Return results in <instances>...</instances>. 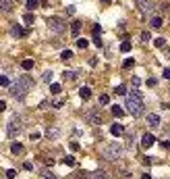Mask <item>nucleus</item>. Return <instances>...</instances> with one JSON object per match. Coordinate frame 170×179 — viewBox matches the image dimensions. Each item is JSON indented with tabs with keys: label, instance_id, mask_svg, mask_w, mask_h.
Wrapping results in <instances>:
<instances>
[{
	"label": "nucleus",
	"instance_id": "nucleus-1",
	"mask_svg": "<svg viewBox=\"0 0 170 179\" xmlns=\"http://www.w3.org/2000/svg\"><path fill=\"white\" fill-rule=\"evenodd\" d=\"M31 85H33V79H31V77L29 75H21L19 79H17L15 83H11L8 88H11V94H13L17 100H23L25 94L31 90Z\"/></svg>",
	"mask_w": 170,
	"mask_h": 179
},
{
	"label": "nucleus",
	"instance_id": "nucleus-2",
	"mask_svg": "<svg viewBox=\"0 0 170 179\" xmlns=\"http://www.w3.org/2000/svg\"><path fill=\"white\" fill-rule=\"evenodd\" d=\"M127 110H129L133 117L143 115V102H141V92L139 90H133L129 96H127Z\"/></svg>",
	"mask_w": 170,
	"mask_h": 179
},
{
	"label": "nucleus",
	"instance_id": "nucleus-3",
	"mask_svg": "<svg viewBox=\"0 0 170 179\" xmlns=\"http://www.w3.org/2000/svg\"><path fill=\"white\" fill-rule=\"evenodd\" d=\"M102 154H104V158H106V160H118L124 154V148L120 144H116V142H114V144L106 146V148L102 150Z\"/></svg>",
	"mask_w": 170,
	"mask_h": 179
},
{
	"label": "nucleus",
	"instance_id": "nucleus-4",
	"mask_svg": "<svg viewBox=\"0 0 170 179\" xmlns=\"http://www.w3.org/2000/svg\"><path fill=\"white\" fill-rule=\"evenodd\" d=\"M21 129H23L21 117H19V115H13V117H11V121H8V125H7V135L13 140V138H17V135L21 133Z\"/></svg>",
	"mask_w": 170,
	"mask_h": 179
},
{
	"label": "nucleus",
	"instance_id": "nucleus-5",
	"mask_svg": "<svg viewBox=\"0 0 170 179\" xmlns=\"http://www.w3.org/2000/svg\"><path fill=\"white\" fill-rule=\"evenodd\" d=\"M135 4L143 15H151L156 11V2H154V0H135Z\"/></svg>",
	"mask_w": 170,
	"mask_h": 179
},
{
	"label": "nucleus",
	"instance_id": "nucleus-6",
	"mask_svg": "<svg viewBox=\"0 0 170 179\" xmlns=\"http://www.w3.org/2000/svg\"><path fill=\"white\" fill-rule=\"evenodd\" d=\"M48 27L52 29V31H56V34H62L67 25H64V21L58 19V17H50V19H48Z\"/></svg>",
	"mask_w": 170,
	"mask_h": 179
},
{
	"label": "nucleus",
	"instance_id": "nucleus-7",
	"mask_svg": "<svg viewBox=\"0 0 170 179\" xmlns=\"http://www.w3.org/2000/svg\"><path fill=\"white\" fill-rule=\"evenodd\" d=\"M87 121L91 125H102L104 123V119H102V115H100V110H87Z\"/></svg>",
	"mask_w": 170,
	"mask_h": 179
},
{
	"label": "nucleus",
	"instance_id": "nucleus-8",
	"mask_svg": "<svg viewBox=\"0 0 170 179\" xmlns=\"http://www.w3.org/2000/svg\"><path fill=\"white\" fill-rule=\"evenodd\" d=\"M154 142H156L154 133H143V138H141V146H143V148H151Z\"/></svg>",
	"mask_w": 170,
	"mask_h": 179
},
{
	"label": "nucleus",
	"instance_id": "nucleus-9",
	"mask_svg": "<svg viewBox=\"0 0 170 179\" xmlns=\"http://www.w3.org/2000/svg\"><path fill=\"white\" fill-rule=\"evenodd\" d=\"M110 133H112V135H114V138H120V135H123L124 133V127L120 123H114L112 125V127H110Z\"/></svg>",
	"mask_w": 170,
	"mask_h": 179
},
{
	"label": "nucleus",
	"instance_id": "nucleus-10",
	"mask_svg": "<svg viewBox=\"0 0 170 179\" xmlns=\"http://www.w3.org/2000/svg\"><path fill=\"white\" fill-rule=\"evenodd\" d=\"M147 125H150V127H154V129H156V127H160V117H158V115H154V112H151V115H147Z\"/></svg>",
	"mask_w": 170,
	"mask_h": 179
},
{
	"label": "nucleus",
	"instance_id": "nucleus-11",
	"mask_svg": "<svg viewBox=\"0 0 170 179\" xmlns=\"http://www.w3.org/2000/svg\"><path fill=\"white\" fill-rule=\"evenodd\" d=\"M150 25H151V27H154V29H160V27H162V25H164L162 17H158V15H154V17H151V19H150Z\"/></svg>",
	"mask_w": 170,
	"mask_h": 179
},
{
	"label": "nucleus",
	"instance_id": "nucleus-12",
	"mask_svg": "<svg viewBox=\"0 0 170 179\" xmlns=\"http://www.w3.org/2000/svg\"><path fill=\"white\" fill-rule=\"evenodd\" d=\"M13 7H15L13 0H0V8H2L4 13H11V11H13Z\"/></svg>",
	"mask_w": 170,
	"mask_h": 179
},
{
	"label": "nucleus",
	"instance_id": "nucleus-13",
	"mask_svg": "<svg viewBox=\"0 0 170 179\" xmlns=\"http://www.w3.org/2000/svg\"><path fill=\"white\" fill-rule=\"evenodd\" d=\"M25 34H27V31H25L23 27H19V25H15V27L11 29V35H13V38H23Z\"/></svg>",
	"mask_w": 170,
	"mask_h": 179
},
{
	"label": "nucleus",
	"instance_id": "nucleus-14",
	"mask_svg": "<svg viewBox=\"0 0 170 179\" xmlns=\"http://www.w3.org/2000/svg\"><path fill=\"white\" fill-rule=\"evenodd\" d=\"M112 115H114L116 119L124 117V108H123V106H118V104H114V106H112Z\"/></svg>",
	"mask_w": 170,
	"mask_h": 179
},
{
	"label": "nucleus",
	"instance_id": "nucleus-15",
	"mask_svg": "<svg viewBox=\"0 0 170 179\" xmlns=\"http://www.w3.org/2000/svg\"><path fill=\"white\" fill-rule=\"evenodd\" d=\"M79 31H81V23H79V21H73V25H71V34L75 35H79Z\"/></svg>",
	"mask_w": 170,
	"mask_h": 179
},
{
	"label": "nucleus",
	"instance_id": "nucleus-16",
	"mask_svg": "<svg viewBox=\"0 0 170 179\" xmlns=\"http://www.w3.org/2000/svg\"><path fill=\"white\" fill-rule=\"evenodd\" d=\"M79 96H81L83 100H89V98H91V90L89 88H81L79 90Z\"/></svg>",
	"mask_w": 170,
	"mask_h": 179
},
{
	"label": "nucleus",
	"instance_id": "nucleus-17",
	"mask_svg": "<svg viewBox=\"0 0 170 179\" xmlns=\"http://www.w3.org/2000/svg\"><path fill=\"white\" fill-rule=\"evenodd\" d=\"M11 152H13V154H23V144L15 142V144L11 146Z\"/></svg>",
	"mask_w": 170,
	"mask_h": 179
},
{
	"label": "nucleus",
	"instance_id": "nucleus-18",
	"mask_svg": "<svg viewBox=\"0 0 170 179\" xmlns=\"http://www.w3.org/2000/svg\"><path fill=\"white\" fill-rule=\"evenodd\" d=\"M21 67H23V71H31L33 69V61H31V58H25V61L21 62Z\"/></svg>",
	"mask_w": 170,
	"mask_h": 179
},
{
	"label": "nucleus",
	"instance_id": "nucleus-19",
	"mask_svg": "<svg viewBox=\"0 0 170 179\" xmlns=\"http://www.w3.org/2000/svg\"><path fill=\"white\" fill-rule=\"evenodd\" d=\"M62 77H64V79H68V81H73V79H77V73H75V71H64V73H62Z\"/></svg>",
	"mask_w": 170,
	"mask_h": 179
},
{
	"label": "nucleus",
	"instance_id": "nucleus-20",
	"mask_svg": "<svg viewBox=\"0 0 170 179\" xmlns=\"http://www.w3.org/2000/svg\"><path fill=\"white\" fill-rule=\"evenodd\" d=\"M89 46V42L87 40H83V38H79V40H77V48H81V50H85Z\"/></svg>",
	"mask_w": 170,
	"mask_h": 179
},
{
	"label": "nucleus",
	"instance_id": "nucleus-21",
	"mask_svg": "<svg viewBox=\"0 0 170 179\" xmlns=\"http://www.w3.org/2000/svg\"><path fill=\"white\" fill-rule=\"evenodd\" d=\"M87 179H108V177H106V175H104L102 171H98V173H91V175H89Z\"/></svg>",
	"mask_w": 170,
	"mask_h": 179
},
{
	"label": "nucleus",
	"instance_id": "nucleus-22",
	"mask_svg": "<svg viewBox=\"0 0 170 179\" xmlns=\"http://www.w3.org/2000/svg\"><path fill=\"white\" fill-rule=\"evenodd\" d=\"M60 58H62V61H71V58H73V52H71V50H62Z\"/></svg>",
	"mask_w": 170,
	"mask_h": 179
},
{
	"label": "nucleus",
	"instance_id": "nucleus-23",
	"mask_svg": "<svg viewBox=\"0 0 170 179\" xmlns=\"http://www.w3.org/2000/svg\"><path fill=\"white\" fill-rule=\"evenodd\" d=\"M37 4H40V0H27V8H29V11H35Z\"/></svg>",
	"mask_w": 170,
	"mask_h": 179
},
{
	"label": "nucleus",
	"instance_id": "nucleus-24",
	"mask_svg": "<svg viewBox=\"0 0 170 179\" xmlns=\"http://www.w3.org/2000/svg\"><path fill=\"white\" fill-rule=\"evenodd\" d=\"M123 67L124 69H133V67H135V61H133V58H127V61L123 62Z\"/></svg>",
	"mask_w": 170,
	"mask_h": 179
},
{
	"label": "nucleus",
	"instance_id": "nucleus-25",
	"mask_svg": "<svg viewBox=\"0 0 170 179\" xmlns=\"http://www.w3.org/2000/svg\"><path fill=\"white\" fill-rule=\"evenodd\" d=\"M114 94H118V96H124V94H127V88H124V85H116Z\"/></svg>",
	"mask_w": 170,
	"mask_h": 179
},
{
	"label": "nucleus",
	"instance_id": "nucleus-26",
	"mask_svg": "<svg viewBox=\"0 0 170 179\" xmlns=\"http://www.w3.org/2000/svg\"><path fill=\"white\" fill-rule=\"evenodd\" d=\"M50 92H52V94H60L62 88L58 85V83H52V85H50Z\"/></svg>",
	"mask_w": 170,
	"mask_h": 179
},
{
	"label": "nucleus",
	"instance_id": "nucleus-27",
	"mask_svg": "<svg viewBox=\"0 0 170 179\" xmlns=\"http://www.w3.org/2000/svg\"><path fill=\"white\" fill-rule=\"evenodd\" d=\"M129 50H131V42L124 40L123 44H120V52H129Z\"/></svg>",
	"mask_w": 170,
	"mask_h": 179
},
{
	"label": "nucleus",
	"instance_id": "nucleus-28",
	"mask_svg": "<svg viewBox=\"0 0 170 179\" xmlns=\"http://www.w3.org/2000/svg\"><path fill=\"white\" fill-rule=\"evenodd\" d=\"M23 21H25L27 25H31V23H33V21H35V17H33V15H31V13H27V15H25V17H23Z\"/></svg>",
	"mask_w": 170,
	"mask_h": 179
},
{
	"label": "nucleus",
	"instance_id": "nucleus-29",
	"mask_svg": "<svg viewBox=\"0 0 170 179\" xmlns=\"http://www.w3.org/2000/svg\"><path fill=\"white\" fill-rule=\"evenodd\" d=\"M0 85H4V88H8V85H11V79H8L7 75H2V77H0Z\"/></svg>",
	"mask_w": 170,
	"mask_h": 179
},
{
	"label": "nucleus",
	"instance_id": "nucleus-30",
	"mask_svg": "<svg viewBox=\"0 0 170 179\" xmlns=\"http://www.w3.org/2000/svg\"><path fill=\"white\" fill-rule=\"evenodd\" d=\"M100 104H110V96L108 94H102V96H100Z\"/></svg>",
	"mask_w": 170,
	"mask_h": 179
},
{
	"label": "nucleus",
	"instance_id": "nucleus-31",
	"mask_svg": "<svg viewBox=\"0 0 170 179\" xmlns=\"http://www.w3.org/2000/svg\"><path fill=\"white\" fill-rule=\"evenodd\" d=\"M64 165L73 167V165H75V158H73V156H64Z\"/></svg>",
	"mask_w": 170,
	"mask_h": 179
},
{
	"label": "nucleus",
	"instance_id": "nucleus-32",
	"mask_svg": "<svg viewBox=\"0 0 170 179\" xmlns=\"http://www.w3.org/2000/svg\"><path fill=\"white\" fill-rule=\"evenodd\" d=\"M17 177V171H15V169H8L7 171V179H15Z\"/></svg>",
	"mask_w": 170,
	"mask_h": 179
},
{
	"label": "nucleus",
	"instance_id": "nucleus-33",
	"mask_svg": "<svg viewBox=\"0 0 170 179\" xmlns=\"http://www.w3.org/2000/svg\"><path fill=\"white\" fill-rule=\"evenodd\" d=\"M154 44H156L158 48H162V46L166 44V42H164V38H156V40H154Z\"/></svg>",
	"mask_w": 170,
	"mask_h": 179
},
{
	"label": "nucleus",
	"instance_id": "nucleus-34",
	"mask_svg": "<svg viewBox=\"0 0 170 179\" xmlns=\"http://www.w3.org/2000/svg\"><path fill=\"white\" fill-rule=\"evenodd\" d=\"M150 40H151L150 31H143V34H141V42H150Z\"/></svg>",
	"mask_w": 170,
	"mask_h": 179
},
{
	"label": "nucleus",
	"instance_id": "nucleus-35",
	"mask_svg": "<svg viewBox=\"0 0 170 179\" xmlns=\"http://www.w3.org/2000/svg\"><path fill=\"white\" fill-rule=\"evenodd\" d=\"M44 81H52V71H46V73H44Z\"/></svg>",
	"mask_w": 170,
	"mask_h": 179
},
{
	"label": "nucleus",
	"instance_id": "nucleus-36",
	"mask_svg": "<svg viewBox=\"0 0 170 179\" xmlns=\"http://www.w3.org/2000/svg\"><path fill=\"white\" fill-rule=\"evenodd\" d=\"M102 34V25H94V35H100Z\"/></svg>",
	"mask_w": 170,
	"mask_h": 179
},
{
	"label": "nucleus",
	"instance_id": "nucleus-37",
	"mask_svg": "<svg viewBox=\"0 0 170 179\" xmlns=\"http://www.w3.org/2000/svg\"><path fill=\"white\" fill-rule=\"evenodd\" d=\"M94 44H95V46H98V48L102 46V40H100V35H94Z\"/></svg>",
	"mask_w": 170,
	"mask_h": 179
},
{
	"label": "nucleus",
	"instance_id": "nucleus-38",
	"mask_svg": "<svg viewBox=\"0 0 170 179\" xmlns=\"http://www.w3.org/2000/svg\"><path fill=\"white\" fill-rule=\"evenodd\" d=\"M44 179H58V177H56V175H52V173H44Z\"/></svg>",
	"mask_w": 170,
	"mask_h": 179
},
{
	"label": "nucleus",
	"instance_id": "nucleus-39",
	"mask_svg": "<svg viewBox=\"0 0 170 179\" xmlns=\"http://www.w3.org/2000/svg\"><path fill=\"white\" fill-rule=\"evenodd\" d=\"M156 79H154V77H150V79H147V85H150V88H154V85H156Z\"/></svg>",
	"mask_w": 170,
	"mask_h": 179
},
{
	"label": "nucleus",
	"instance_id": "nucleus-40",
	"mask_svg": "<svg viewBox=\"0 0 170 179\" xmlns=\"http://www.w3.org/2000/svg\"><path fill=\"white\" fill-rule=\"evenodd\" d=\"M71 150L77 152V150H79V144H77V142H71Z\"/></svg>",
	"mask_w": 170,
	"mask_h": 179
},
{
	"label": "nucleus",
	"instance_id": "nucleus-41",
	"mask_svg": "<svg viewBox=\"0 0 170 179\" xmlns=\"http://www.w3.org/2000/svg\"><path fill=\"white\" fill-rule=\"evenodd\" d=\"M23 169H25V171H31V169H33V165H31V163H25V165H23Z\"/></svg>",
	"mask_w": 170,
	"mask_h": 179
},
{
	"label": "nucleus",
	"instance_id": "nucleus-42",
	"mask_svg": "<svg viewBox=\"0 0 170 179\" xmlns=\"http://www.w3.org/2000/svg\"><path fill=\"white\" fill-rule=\"evenodd\" d=\"M44 163H46L48 167H52V165H54V160H52V158H44Z\"/></svg>",
	"mask_w": 170,
	"mask_h": 179
},
{
	"label": "nucleus",
	"instance_id": "nucleus-43",
	"mask_svg": "<svg viewBox=\"0 0 170 179\" xmlns=\"http://www.w3.org/2000/svg\"><path fill=\"white\" fill-rule=\"evenodd\" d=\"M164 79H170V69H164Z\"/></svg>",
	"mask_w": 170,
	"mask_h": 179
},
{
	"label": "nucleus",
	"instance_id": "nucleus-44",
	"mask_svg": "<svg viewBox=\"0 0 170 179\" xmlns=\"http://www.w3.org/2000/svg\"><path fill=\"white\" fill-rule=\"evenodd\" d=\"M4 108H7V102H4V100H0V112H2Z\"/></svg>",
	"mask_w": 170,
	"mask_h": 179
},
{
	"label": "nucleus",
	"instance_id": "nucleus-45",
	"mask_svg": "<svg viewBox=\"0 0 170 179\" xmlns=\"http://www.w3.org/2000/svg\"><path fill=\"white\" fill-rule=\"evenodd\" d=\"M141 179H151V175H150V173H143V175H141Z\"/></svg>",
	"mask_w": 170,
	"mask_h": 179
},
{
	"label": "nucleus",
	"instance_id": "nucleus-46",
	"mask_svg": "<svg viewBox=\"0 0 170 179\" xmlns=\"http://www.w3.org/2000/svg\"><path fill=\"white\" fill-rule=\"evenodd\" d=\"M110 2H112V0H102V4H110Z\"/></svg>",
	"mask_w": 170,
	"mask_h": 179
},
{
	"label": "nucleus",
	"instance_id": "nucleus-47",
	"mask_svg": "<svg viewBox=\"0 0 170 179\" xmlns=\"http://www.w3.org/2000/svg\"><path fill=\"white\" fill-rule=\"evenodd\" d=\"M166 56H168V58H170V48H168V50H166Z\"/></svg>",
	"mask_w": 170,
	"mask_h": 179
}]
</instances>
